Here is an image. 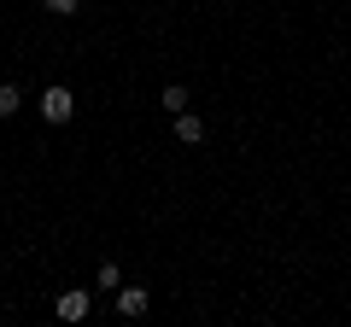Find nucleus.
<instances>
[{
	"label": "nucleus",
	"mask_w": 351,
	"mask_h": 327,
	"mask_svg": "<svg viewBox=\"0 0 351 327\" xmlns=\"http://www.w3.org/2000/svg\"><path fill=\"white\" fill-rule=\"evenodd\" d=\"M41 117H47V123H71V117H76V94L53 82V88L41 94Z\"/></svg>",
	"instance_id": "obj_1"
},
{
	"label": "nucleus",
	"mask_w": 351,
	"mask_h": 327,
	"mask_svg": "<svg viewBox=\"0 0 351 327\" xmlns=\"http://www.w3.org/2000/svg\"><path fill=\"white\" fill-rule=\"evenodd\" d=\"M88 310H94L88 287H71V292H59V322H88Z\"/></svg>",
	"instance_id": "obj_2"
},
{
	"label": "nucleus",
	"mask_w": 351,
	"mask_h": 327,
	"mask_svg": "<svg viewBox=\"0 0 351 327\" xmlns=\"http://www.w3.org/2000/svg\"><path fill=\"white\" fill-rule=\"evenodd\" d=\"M112 304H117V315H123V322H135V315H147L152 298H147V287H117Z\"/></svg>",
	"instance_id": "obj_3"
},
{
	"label": "nucleus",
	"mask_w": 351,
	"mask_h": 327,
	"mask_svg": "<svg viewBox=\"0 0 351 327\" xmlns=\"http://www.w3.org/2000/svg\"><path fill=\"white\" fill-rule=\"evenodd\" d=\"M176 140H182V146H199L205 140V123L193 112H176Z\"/></svg>",
	"instance_id": "obj_4"
},
{
	"label": "nucleus",
	"mask_w": 351,
	"mask_h": 327,
	"mask_svg": "<svg viewBox=\"0 0 351 327\" xmlns=\"http://www.w3.org/2000/svg\"><path fill=\"white\" fill-rule=\"evenodd\" d=\"M158 105H164L170 117H176V112H188V88H182V82H170V88L158 94Z\"/></svg>",
	"instance_id": "obj_5"
},
{
	"label": "nucleus",
	"mask_w": 351,
	"mask_h": 327,
	"mask_svg": "<svg viewBox=\"0 0 351 327\" xmlns=\"http://www.w3.org/2000/svg\"><path fill=\"white\" fill-rule=\"evenodd\" d=\"M18 105H24V94L12 82H0V117H18Z\"/></svg>",
	"instance_id": "obj_6"
},
{
	"label": "nucleus",
	"mask_w": 351,
	"mask_h": 327,
	"mask_svg": "<svg viewBox=\"0 0 351 327\" xmlns=\"http://www.w3.org/2000/svg\"><path fill=\"white\" fill-rule=\"evenodd\" d=\"M100 287L117 292V287H123V269H117V263H100Z\"/></svg>",
	"instance_id": "obj_7"
},
{
	"label": "nucleus",
	"mask_w": 351,
	"mask_h": 327,
	"mask_svg": "<svg viewBox=\"0 0 351 327\" xmlns=\"http://www.w3.org/2000/svg\"><path fill=\"white\" fill-rule=\"evenodd\" d=\"M41 6H47V12H53V18H71V12H76V6H82V0H41Z\"/></svg>",
	"instance_id": "obj_8"
}]
</instances>
